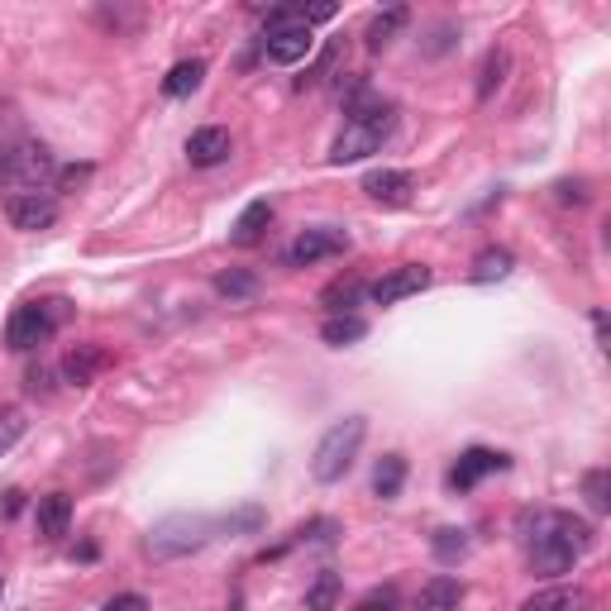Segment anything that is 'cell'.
Returning <instances> with one entry per match:
<instances>
[{
  "mask_svg": "<svg viewBox=\"0 0 611 611\" xmlns=\"http://www.w3.org/2000/svg\"><path fill=\"white\" fill-rule=\"evenodd\" d=\"M516 535L525 540V564H531L535 578L574 574V564L597 545V531L588 521L549 507H525L516 516Z\"/></svg>",
  "mask_w": 611,
  "mask_h": 611,
  "instance_id": "6da1fadb",
  "label": "cell"
},
{
  "mask_svg": "<svg viewBox=\"0 0 611 611\" xmlns=\"http://www.w3.org/2000/svg\"><path fill=\"white\" fill-rule=\"evenodd\" d=\"M364 440H368V415H344V421H335L321 435V444L311 449V478L325 482V488H330V482H340L354 468Z\"/></svg>",
  "mask_w": 611,
  "mask_h": 611,
  "instance_id": "7a4b0ae2",
  "label": "cell"
},
{
  "mask_svg": "<svg viewBox=\"0 0 611 611\" xmlns=\"http://www.w3.org/2000/svg\"><path fill=\"white\" fill-rule=\"evenodd\" d=\"M211 540H215V521L211 516H197V511H173V516H163L148 531L144 549H148V559L173 564V559H187V554L205 549Z\"/></svg>",
  "mask_w": 611,
  "mask_h": 611,
  "instance_id": "3957f363",
  "label": "cell"
},
{
  "mask_svg": "<svg viewBox=\"0 0 611 611\" xmlns=\"http://www.w3.org/2000/svg\"><path fill=\"white\" fill-rule=\"evenodd\" d=\"M67 315H73V306H67L63 297L15 306V315L5 321V344H10L15 354H34L44 340H53V330H58Z\"/></svg>",
  "mask_w": 611,
  "mask_h": 611,
  "instance_id": "277c9868",
  "label": "cell"
},
{
  "mask_svg": "<svg viewBox=\"0 0 611 611\" xmlns=\"http://www.w3.org/2000/svg\"><path fill=\"white\" fill-rule=\"evenodd\" d=\"M397 130V105L392 110H382V115H373V120H344V130L335 138V148H330V163H364L368 153H378L387 138H392Z\"/></svg>",
  "mask_w": 611,
  "mask_h": 611,
  "instance_id": "5b68a950",
  "label": "cell"
},
{
  "mask_svg": "<svg viewBox=\"0 0 611 611\" xmlns=\"http://www.w3.org/2000/svg\"><path fill=\"white\" fill-rule=\"evenodd\" d=\"M5 220L20 234L53 230L58 225V197L53 191H15V197H5Z\"/></svg>",
  "mask_w": 611,
  "mask_h": 611,
  "instance_id": "8992f818",
  "label": "cell"
},
{
  "mask_svg": "<svg viewBox=\"0 0 611 611\" xmlns=\"http://www.w3.org/2000/svg\"><path fill=\"white\" fill-rule=\"evenodd\" d=\"M344 248H349V234L335 230V225L301 230L297 240H291V248L282 254V263H287V268H311V263H321V258H340Z\"/></svg>",
  "mask_w": 611,
  "mask_h": 611,
  "instance_id": "52a82bcc",
  "label": "cell"
},
{
  "mask_svg": "<svg viewBox=\"0 0 611 611\" xmlns=\"http://www.w3.org/2000/svg\"><path fill=\"white\" fill-rule=\"evenodd\" d=\"M58 177V163H53V153L44 144H34V138H24V144L10 148V182L24 187V191H44V182Z\"/></svg>",
  "mask_w": 611,
  "mask_h": 611,
  "instance_id": "ba28073f",
  "label": "cell"
},
{
  "mask_svg": "<svg viewBox=\"0 0 611 611\" xmlns=\"http://www.w3.org/2000/svg\"><path fill=\"white\" fill-rule=\"evenodd\" d=\"M430 282H435V273H430L425 263H401V268L382 273L378 282L368 287V297L378 301V306H397V301H407V297H421Z\"/></svg>",
  "mask_w": 611,
  "mask_h": 611,
  "instance_id": "9c48e42d",
  "label": "cell"
},
{
  "mask_svg": "<svg viewBox=\"0 0 611 611\" xmlns=\"http://www.w3.org/2000/svg\"><path fill=\"white\" fill-rule=\"evenodd\" d=\"M511 458L497 454V449H482V444H474V449L458 454V464L449 468V492H474L488 474H507Z\"/></svg>",
  "mask_w": 611,
  "mask_h": 611,
  "instance_id": "30bf717a",
  "label": "cell"
},
{
  "mask_svg": "<svg viewBox=\"0 0 611 611\" xmlns=\"http://www.w3.org/2000/svg\"><path fill=\"white\" fill-rule=\"evenodd\" d=\"M263 53H268V63L277 67H297L315 53V34L301 30V24H287V30H268L263 34Z\"/></svg>",
  "mask_w": 611,
  "mask_h": 611,
  "instance_id": "8fae6325",
  "label": "cell"
},
{
  "mask_svg": "<svg viewBox=\"0 0 611 611\" xmlns=\"http://www.w3.org/2000/svg\"><path fill=\"white\" fill-rule=\"evenodd\" d=\"M234 148L230 130H220V124H201V130H191L187 138V163L191 168H215V163H225Z\"/></svg>",
  "mask_w": 611,
  "mask_h": 611,
  "instance_id": "7c38bea8",
  "label": "cell"
},
{
  "mask_svg": "<svg viewBox=\"0 0 611 611\" xmlns=\"http://www.w3.org/2000/svg\"><path fill=\"white\" fill-rule=\"evenodd\" d=\"M364 191H368V201H378V205H407L415 191V177L401 168H373L364 177Z\"/></svg>",
  "mask_w": 611,
  "mask_h": 611,
  "instance_id": "4fadbf2b",
  "label": "cell"
},
{
  "mask_svg": "<svg viewBox=\"0 0 611 611\" xmlns=\"http://www.w3.org/2000/svg\"><path fill=\"white\" fill-rule=\"evenodd\" d=\"M110 364V354L101 349V344H73L63 358V382H73V387H87L96 382V373H101Z\"/></svg>",
  "mask_w": 611,
  "mask_h": 611,
  "instance_id": "5bb4252c",
  "label": "cell"
},
{
  "mask_svg": "<svg viewBox=\"0 0 611 611\" xmlns=\"http://www.w3.org/2000/svg\"><path fill=\"white\" fill-rule=\"evenodd\" d=\"M464 597H468L464 582L440 574V578H430L425 588L415 592V611H458V607H464Z\"/></svg>",
  "mask_w": 611,
  "mask_h": 611,
  "instance_id": "9a60e30c",
  "label": "cell"
},
{
  "mask_svg": "<svg viewBox=\"0 0 611 611\" xmlns=\"http://www.w3.org/2000/svg\"><path fill=\"white\" fill-rule=\"evenodd\" d=\"M34 521H38V535H44V540H63V535H67V525H73V497H67V492H48V497H38Z\"/></svg>",
  "mask_w": 611,
  "mask_h": 611,
  "instance_id": "2e32d148",
  "label": "cell"
},
{
  "mask_svg": "<svg viewBox=\"0 0 611 611\" xmlns=\"http://www.w3.org/2000/svg\"><path fill=\"white\" fill-rule=\"evenodd\" d=\"M268 225H273V205L268 201H248L240 211V220H234V230H230V244L234 248H254L263 234H268Z\"/></svg>",
  "mask_w": 611,
  "mask_h": 611,
  "instance_id": "e0dca14e",
  "label": "cell"
},
{
  "mask_svg": "<svg viewBox=\"0 0 611 611\" xmlns=\"http://www.w3.org/2000/svg\"><path fill=\"white\" fill-rule=\"evenodd\" d=\"M521 611H592V597L582 588H540L525 597Z\"/></svg>",
  "mask_w": 611,
  "mask_h": 611,
  "instance_id": "ac0fdd59",
  "label": "cell"
},
{
  "mask_svg": "<svg viewBox=\"0 0 611 611\" xmlns=\"http://www.w3.org/2000/svg\"><path fill=\"white\" fill-rule=\"evenodd\" d=\"M511 268H516V258H511V248H482V254L474 258V268H468V282L488 287V282H502V277H511Z\"/></svg>",
  "mask_w": 611,
  "mask_h": 611,
  "instance_id": "d6986e66",
  "label": "cell"
},
{
  "mask_svg": "<svg viewBox=\"0 0 611 611\" xmlns=\"http://www.w3.org/2000/svg\"><path fill=\"white\" fill-rule=\"evenodd\" d=\"M468 549H474V540H468V531H458V525H440L435 535H430V554L444 564V568H454V564H464L468 559Z\"/></svg>",
  "mask_w": 611,
  "mask_h": 611,
  "instance_id": "ffe728a7",
  "label": "cell"
},
{
  "mask_svg": "<svg viewBox=\"0 0 611 611\" xmlns=\"http://www.w3.org/2000/svg\"><path fill=\"white\" fill-rule=\"evenodd\" d=\"M364 277H335L325 291H321V306L330 315H354V306L364 301Z\"/></svg>",
  "mask_w": 611,
  "mask_h": 611,
  "instance_id": "44dd1931",
  "label": "cell"
},
{
  "mask_svg": "<svg viewBox=\"0 0 611 611\" xmlns=\"http://www.w3.org/2000/svg\"><path fill=\"white\" fill-rule=\"evenodd\" d=\"M401 482H407V458H401V454H382L378 468H373V497L392 502V497L401 492Z\"/></svg>",
  "mask_w": 611,
  "mask_h": 611,
  "instance_id": "7402d4cb",
  "label": "cell"
},
{
  "mask_svg": "<svg viewBox=\"0 0 611 611\" xmlns=\"http://www.w3.org/2000/svg\"><path fill=\"white\" fill-rule=\"evenodd\" d=\"M205 81V63L201 58H182L173 67L168 77H163V96H173V101H182V96H191Z\"/></svg>",
  "mask_w": 611,
  "mask_h": 611,
  "instance_id": "603a6c76",
  "label": "cell"
},
{
  "mask_svg": "<svg viewBox=\"0 0 611 611\" xmlns=\"http://www.w3.org/2000/svg\"><path fill=\"white\" fill-rule=\"evenodd\" d=\"M364 335H368V321H364V315H325V325H321V340L330 344V349L358 344Z\"/></svg>",
  "mask_w": 611,
  "mask_h": 611,
  "instance_id": "cb8c5ba5",
  "label": "cell"
},
{
  "mask_svg": "<svg viewBox=\"0 0 611 611\" xmlns=\"http://www.w3.org/2000/svg\"><path fill=\"white\" fill-rule=\"evenodd\" d=\"M340 592H344V582L335 568H321L315 574V582L306 588V611H335L340 607Z\"/></svg>",
  "mask_w": 611,
  "mask_h": 611,
  "instance_id": "d4e9b609",
  "label": "cell"
},
{
  "mask_svg": "<svg viewBox=\"0 0 611 611\" xmlns=\"http://www.w3.org/2000/svg\"><path fill=\"white\" fill-rule=\"evenodd\" d=\"M507 67H511V53L507 48H488V58H482V67H478V101H492V91L502 87Z\"/></svg>",
  "mask_w": 611,
  "mask_h": 611,
  "instance_id": "484cf974",
  "label": "cell"
},
{
  "mask_svg": "<svg viewBox=\"0 0 611 611\" xmlns=\"http://www.w3.org/2000/svg\"><path fill=\"white\" fill-rule=\"evenodd\" d=\"M407 24V5H392V10H382V15H373L368 24V48L373 53H382L387 44H392V34Z\"/></svg>",
  "mask_w": 611,
  "mask_h": 611,
  "instance_id": "4316f807",
  "label": "cell"
},
{
  "mask_svg": "<svg viewBox=\"0 0 611 611\" xmlns=\"http://www.w3.org/2000/svg\"><path fill=\"white\" fill-rule=\"evenodd\" d=\"M582 497H588L592 516H607L611 511V474L607 468H588V474H582Z\"/></svg>",
  "mask_w": 611,
  "mask_h": 611,
  "instance_id": "83f0119b",
  "label": "cell"
},
{
  "mask_svg": "<svg viewBox=\"0 0 611 611\" xmlns=\"http://www.w3.org/2000/svg\"><path fill=\"white\" fill-rule=\"evenodd\" d=\"M263 521H268V516H263V507L248 502V507H240V511H230V516H220L215 531H225V535H258Z\"/></svg>",
  "mask_w": 611,
  "mask_h": 611,
  "instance_id": "f1b7e54d",
  "label": "cell"
},
{
  "mask_svg": "<svg viewBox=\"0 0 611 611\" xmlns=\"http://www.w3.org/2000/svg\"><path fill=\"white\" fill-rule=\"evenodd\" d=\"M215 291H220V297H230V301H248L258 291V277L244 273V268H230V273L215 277Z\"/></svg>",
  "mask_w": 611,
  "mask_h": 611,
  "instance_id": "f546056e",
  "label": "cell"
},
{
  "mask_svg": "<svg viewBox=\"0 0 611 611\" xmlns=\"http://www.w3.org/2000/svg\"><path fill=\"white\" fill-rule=\"evenodd\" d=\"M24 430H30V421H24L20 407H0V454L15 449V444L24 440Z\"/></svg>",
  "mask_w": 611,
  "mask_h": 611,
  "instance_id": "4dcf8cb0",
  "label": "cell"
},
{
  "mask_svg": "<svg viewBox=\"0 0 611 611\" xmlns=\"http://www.w3.org/2000/svg\"><path fill=\"white\" fill-rule=\"evenodd\" d=\"M340 58H344V38H335V44H330V48L321 53V63H315L311 73H306V77L297 81V87H301V91H306V87H321V81H325V77L340 67Z\"/></svg>",
  "mask_w": 611,
  "mask_h": 611,
  "instance_id": "1f68e13d",
  "label": "cell"
},
{
  "mask_svg": "<svg viewBox=\"0 0 611 611\" xmlns=\"http://www.w3.org/2000/svg\"><path fill=\"white\" fill-rule=\"evenodd\" d=\"M354 611H401V592H397V582H382V588L364 592V597L354 602Z\"/></svg>",
  "mask_w": 611,
  "mask_h": 611,
  "instance_id": "d6a6232c",
  "label": "cell"
},
{
  "mask_svg": "<svg viewBox=\"0 0 611 611\" xmlns=\"http://www.w3.org/2000/svg\"><path fill=\"white\" fill-rule=\"evenodd\" d=\"M297 540H301V545H335V540H340V521H330V516L306 521L301 531H297Z\"/></svg>",
  "mask_w": 611,
  "mask_h": 611,
  "instance_id": "836d02e7",
  "label": "cell"
},
{
  "mask_svg": "<svg viewBox=\"0 0 611 611\" xmlns=\"http://www.w3.org/2000/svg\"><path fill=\"white\" fill-rule=\"evenodd\" d=\"M554 201L559 205H588V177H564V182H554Z\"/></svg>",
  "mask_w": 611,
  "mask_h": 611,
  "instance_id": "e575fe53",
  "label": "cell"
},
{
  "mask_svg": "<svg viewBox=\"0 0 611 611\" xmlns=\"http://www.w3.org/2000/svg\"><path fill=\"white\" fill-rule=\"evenodd\" d=\"M24 392H30V397H53V368L34 364L30 373H24Z\"/></svg>",
  "mask_w": 611,
  "mask_h": 611,
  "instance_id": "d590c367",
  "label": "cell"
},
{
  "mask_svg": "<svg viewBox=\"0 0 611 611\" xmlns=\"http://www.w3.org/2000/svg\"><path fill=\"white\" fill-rule=\"evenodd\" d=\"M87 177H91V163H73V168H63V173H58V187H63V191H73V187L87 182Z\"/></svg>",
  "mask_w": 611,
  "mask_h": 611,
  "instance_id": "8d00e7d4",
  "label": "cell"
},
{
  "mask_svg": "<svg viewBox=\"0 0 611 611\" xmlns=\"http://www.w3.org/2000/svg\"><path fill=\"white\" fill-rule=\"evenodd\" d=\"M144 607L148 602L138 592H120V597H110V602H105V611H144Z\"/></svg>",
  "mask_w": 611,
  "mask_h": 611,
  "instance_id": "74e56055",
  "label": "cell"
},
{
  "mask_svg": "<svg viewBox=\"0 0 611 611\" xmlns=\"http://www.w3.org/2000/svg\"><path fill=\"white\" fill-rule=\"evenodd\" d=\"M24 511V492H5V516H20Z\"/></svg>",
  "mask_w": 611,
  "mask_h": 611,
  "instance_id": "f35d334b",
  "label": "cell"
},
{
  "mask_svg": "<svg viewBox=\"0 0 611 611\" xmlns=\"http://www.w3.org/2000/svg\"><path fill=\"white\" fill-rule=\"evenodd\" d=\"M0 182H10V148L0 144Z\"/></svg>",
  "mask_w": 611,
  "mask_h": 611,
  "instance_id": "ab89813d",
  "label": "cell"
}]
</instances>
